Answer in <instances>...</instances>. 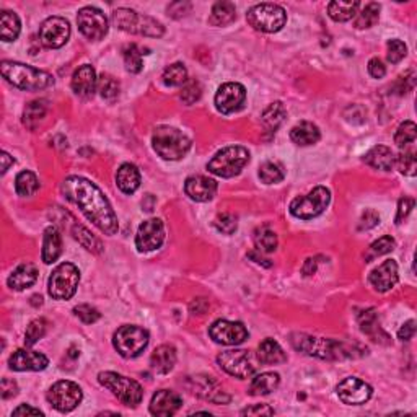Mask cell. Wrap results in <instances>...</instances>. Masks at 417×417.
I'll return each mask as SVG.
<instances>
[{"mask_svg":"<svg viewBox=\"0 0 417 417\" xmlns=\"http://www.w3.org/2000/svg\"><path fill=\"white\" fill-rule=\"evenodd\" d=\"M62 193L70 202L77 204L83 215L106 235H114L118 232V217L95 183L82 176H69L62 183Z\"/></svg>","mask_w":417,"mask_h":417,"instance_id":"obj_1","label":"cell"},{"mask_svg":"<svg viewBox=\"0 0 417 417\" xmlns=\"http://www.w3.org/2000/svg\"><path fill=\"white\" fill-rule=\"evenodd\" d=\"M291 344L299 352H304L306 355L320 357V359L342 360L355 357L354 349L344 342L334 341V339L313 338V336L297 333L291 336Z\"/></svg>","mask_w":417,"mask_h":417,"instance_id":"obj_2","label":"cell"},{"mask_svg":"<svg viewBox=\"0 0 417 417\" xmlns=\"http://www.w3.org/2000/svg\"><path fill=\"white\" fill-rule=\"evenodd\" d=\"M0 70H2L3 79L20 90L38 92L44 90L54 83V77L49 72L35 69V67L20 62L3 61Z\"/></svg>","mask_w":417,"mask_h":417,"instance_id":"obj_3","label":"cell"},{"mask_svg":"<svg viewBox=\"0 0 417 417\" xmlns=\"http://www.w3.org/2000/svg\"><path fill=\"white\" fill-rule=\"evenodd\" d=\"M153 150L163 160H181L191 148V139L176 127L160 126L152 135Z\"/></svg>","mask_w":417,"mask_h":417,"instance_id":"obj_4","label":"cell"},{"mask_svg":"<svg viewBox=\"0 0 417 417\" xmlns=\"http://www.w3.org/2000/svg\"><path fill=\"white\" fill-rule=\"evenodd\" d=\"M114 27L133 35L148 36V38H160L163 36L165 28L160 21H157L152 16L139 14V12L131 10V8H118L111 15Z\"/></svg>","mask_w":417,"mask_h":417,"instance_id":"obj_5","label":"cell"},{"mask_svg":"<svg viewBox=\"0 0 417 417\" xmlns=\"http://www.w3.org/2000/svg\"><path fill=\"white\" fill-rule=\"evenodd\" d=\"M250 161V152L241 146H230L217 152L207 163V170L220 178H233L241 173Z\"/></svg>","mask_w":417,"mask_h":417,"instance_id":"obj_6","label":"cell"},{"mask_svg":"<svg viewBox=\"0 0 417 417\" xmlns=\"http://www.w3.org/2000/svg\"><path fill=\"white\" fill-rule=\"evenodd\" d=\"M98 381L106 390L111 391L114 396L126 406L135 407L142 403L144 390L140 383L133 380V378H127L114 372H101L98 375Z\"/></svg>","mask_w":417,"mask_h":417,"instance_id":"obj_7","label":"cell"},{"mask_svg":"<svg viewBox=\"0 0 417 417\" xmlns=\"http://www.w3.org/2000/svg\"><path fill=\"white\" fill-rule=\"evenodd\" d=\"M246 20L254 29L263 33H278L287 21V14L275 3H258L251 7L246 14Z\"/></svg>","mask_w":417,"mask_h":417,"instance_id":"obj_8","label":"cell"},{"mask_svg":"<svg viewBox=\"0 0 417 417\" xmlns=\"http://www.w3.org/2000/svg\"><path fill=\"white\" fill-rule=\"evenodd\" d=\"M150 336L144 327L126 325L121 326L113 336V346L124 359H134L148 346Z\"/></svg>","mask_w":417,"mask_h":417,"instance_id":"obj_9","label":"cell"},{"mask_svg":"<svg viewBox=\"0 0 417 417\" xmlns=\"http://www.w3.org/2000/svg\"><path fill=\"white\" fill-rule=\"evenodd\" d=\"M329 189L325 188V186H318V188L310 191L308 194L293 199L288 209H291V214L297 219L310 220L321 215L326 211V207L329 206Z\"/></svg>","mask_w":417,"mask_h":417,"instance_id":"obj_10","label":"cell"},{"mask_svg":"<svg viewBox=\"0 0 417 417\" xmlns=\"http://www.w3.org/2000/svg\"><path fill=\"white\" fill-rule=\"evenodd\" d=\"M80 282V271L72 263H62L53 271L48 291L54 300H70Z\"/></svg>","mask_w":417,"mask_h":417,"instance_id":"obj_11","label":"cell"},{"mask_svg":"<svg viewBox=\"0 0 417 417\" xmlns=\"http://www.w3.org/2000/svg\"><path fill=\"white\" fill-rule=\"evenodd\" d=\"M258 355L254 357L250 351H243V349L225 351L217 357V364L220 365L224 372L232 377L241 378V380L254 375V372L258 370Z\"/></svg>","mask_w":417,"mask_h":417,"instance_id":"obj_12","label":"cell"},{"mask_svg":"<svg viewBox=\"0 0 417 417\" xmlns=\"http://www.w3.org/2000/svg\"><path fill=\"white\" fill-rule=\"evenodd\" d=\"M46 398H48L49 404L54 409H57L59 412H70L82 403L83 393L77 383L70 380H61L51 386Z\"/></svg>","mask_w":417,"mask_h":417,"instance_id":"obj_13","label":"cell"},{"mask_svg":"<svg viewBox=\"0 0 417 417\" xmlns=\"http://www.w3.org/2000/svg\"><path fill=\"white\" fill-rule=\"evenodd\" d=\"M77 25L80 33L92 41L103 40L108 33V18L95 7H83L77 15Z\"/></svg>","mask_w":417,"mask_h":417,"instance_id":"obj_14","label":"cell"},{"mask_svg":"<svg viewBox=\"0 0 417 417\" xmlns=\"http://www.w3.org/2000/svg\"><path fill=\"white\" fill-rule=\"evenodd\" d=\"M70 38V25L66 18L61 16H51L44 20L40 28V41L44 48L59 49L69 41Z\"/></svg>","mask_w":417,"mask_h":417,"instance_id":"obj_15","label":"cell"},{"mask_svg":"<svg viewBox=\"0 0 417 417\" xmlns=\"http://www.w3.org/2000/svg\"><path fill=\"white\" fill-rule=\"evenodd\" d=\"M209 336H211L217 344H224V346H238V344L245 342L250 334L243 323L217 320L212 323L211 327H209Z\"/></svg>","mask_w":417,"mask_h":417,"instance_id":"obj_16","label":"cell"},{"mask_svg":"<svg viewBox=\"0 0 417 417\" xmlns=\"http://www.w3.org/2000/svg\"><path fill=\"white\" fill-rule=\"evenodd\" d=\"M165 241V225L160 219H148L140 225L135 235V246L140 253L159 250Z\"/></svg>","mask_w":417,"mask_h":417,"instance_id":"obj_17","label":"cell"},{"mask_svg":"<svg viewBox=\"0 0 417 417\" xmlns=\"http://www.w3.org/2000/svg\"><path fill=\"white\" fill-rule=\"evenodd\" d=\"M336 393H338L339 399L344 404H349V406H360V404H365L372 398V386L368 383H365L364 380L355 377H349L346 380H342L336 388Z\"/></svg>","mask_w":417,"mask_h":417,"instance_id":"obj_18","label":"cell"},{"mask_svg":"<svg viewBox=\"0 0 417 417\" xmlns=\"http://www.w3.org/2000/svg\"><path fill=\"white\" fill-rule=\"evenodd\" d=\"M246 100V90L241 83H224L215 93V108L222 114H232L241 109Z\"/></svg>","mask_w":417,"mask_h":417,"instance_id":"obj_19","label":"cell"},{"mask_svg":"<svg viewBox=\"0 0 417 417\" xmlns=\"http://www.w3.org/2000/svg\"><path fill=\"white\" fill-rule=\"evenodd\" d=\"M8 365L15 372H41L49 365L48 357L35 351L18 349L8 359Z\"/></svg>","mask_w":417,"mask_h":417,"instance_id":"obj_20","label":"cell"},{"mask_svg":"<svg viewBox=\"0 0 417 417\" xmlns=\"http://www.w3.org/2000/svg\"><path fill=\"white\" fill-rule=\"evenodd\" d=\"M398 265L393 259H388L383 265H380L377 269H373L368 275V282L375 288L377 292L385 293L391 291L394 285L398 284Z\"/></svg>","mask_w":417,"mask_h":417,"instance_id":"obj_21","label":"cell"},{"mask_svg":"<svg viewBox=\"0 0 417 417\" xmlns=\"http://www.w3.org/2000/svg\"><path fill=\"white\" fill-rule=\"evenodd\" d=\"M185 193L196 202H207L214 199L217 193V183L212 178L196 174V176H189L186 180Z\"/></svg>","mask_w":417,"mask_h":417,"instance_id":"obj_22","label":"cell"},{"mask_svg":"<svg viewBox=\"0 0 417 417\" xmlns=\"http://www.w3.org/2000/svg\"><path fill=\"white\" fill-rule=\"evenodd\" d=\"M183 399L178 393L170 390H160L152 396L150 412L153 416L170 417L181 407Z\"/></svg>","mask_w":417,"mask_h":417,"instance_id":"obj_23","label":"cell"},{"mask_svg":"<svg viewBox=\"0 0 417 417\" xmlns=\"http://www.w3.org/2000/svg\"><path fill=\"white\" fill-rule=\"evenodd\" d=\"M98 88V79L96 72L92 66L85 64V66L79 67L75 70L74 77H72V90L75 95L82 98H90L95 95Z\"/></svg>","mask_w":417,"mask_h":417,"instance_id":"obj_24","label":"cell"},{"mask_svg":"<svg viewBox=\"0 0 417 417\" xmlns=\"http://www.w3.org/2000/svg\"><path fill=\"white\" fill-rule=\"evenodd\" d=\"M62 254V238L61 233L56 227H48L44 230V237H42V261L46 265H53L56 263L59 256Z\"/></svg>","mask_w":417,"mask_h":417,"instance_id":"obj_25","label":"cell"},{"mask_svg":"<svg viewBox=\"0 0 417 417\" xmlns=\"http://www.w3.org/2000/svg\"><path fill=\"white\" fill-rule=\"evenodd\" d=\"M176 364V349L170 344H161L152 352L150 365L157 373L167 375L170 373Z\"/></svg>","mask_w":417,"mask_h":417,"instance_id":"obj_26","label":"cell"},{"mask_svg":"<svg viewBox=\"0 0 417 417\" xmlns=\"http://www.w3.org/2000/svg\"><path fill=\"white\" fill-rule=\"evenodd\" d=\"M38 279V269L31 263H23L20 265L8 278L7 284L12 291H25V288L31 287Z\"/></svg>","mask_w":417,"mask_h":417,"instance_id":"obj_27","label":"cell"},{"mask_svg":"<svg viewBox=\"0 0 417 417\" xmlns=\"http://www.w3.org/2000/svg\"><path fill=\"white\" fill-rule=\"evenodd\" d=\"M394 160H396V157H394L393 150L385 146H375L370 148L364 157L365 163L375 170H383V172H390L393 168Z\"/></svg>","mask_w":417,"mask_h":417,"instance_id":"obj_28","label":"cell"},{"mask_svg":"<svg viewBox=\"0 0 417 417\" xmlns=\"http://www.w3.org/2000/svg\"><path fill=\"white\" fill-rule=\"evenodd\" d=\"M116 185L124 194H133L140 186L139 168L133 163L121 165L116 173Z\"/></svg>","mask_w":417,"mask_h":417,"instance_id":"obj_29","label":"cell"},{"mask_svg":"<svg viewBox=\"0 0 417 417\" xmlns=\"http://www.w3.org/2000/svg\"><path fill=\"white\" fill-rule=\"evenodd\" d=\"M196 383H198V385H196L194 393H198L199 396L206 398L215 404H225L230 401V396H227V394L219 388V385H217L211 377H198L196 378Z\"/></svg>","mask_w":417,"mask_h":417,"instance_id":"obj_30","label":"cell"},{"mask_svg":"<svg viewBox=\"0 0 417 417\" xmlns=\"http://www.w3.org/2000/svg\"><path fill=\"white\" fill-rule=\"evenodd\" d=\"M321 134L320 129H318L317 124H313V122L304 121L300 122V124L293 126L291 131V139L293 144H297V146L300 147H306V146H313V144H317L318 140H320Z\"/></svg>","mask_w":417,"mask_h":417,"instance_id":"obj_31","label":"cell"},{"mask_svg":"<svg viewBox=\"0 0 417 417\" xmlns=\"http://www.w3.org/2000/svg\"><path fill=\"white\" fill-rule=\"evenodd\" d=\"M258 360L259 364H265V365H278V364H284V362L287 360V355H285L282 347L279 346V342H275L274 339L267 338L259 344Z\"/></svg>","mask_w":417,"mask_h":417,"instance_id":"obj_32","label":"cell"},{"mask_svg":"<svg viewBox=\"0 0 417 417\" xmlns=\"http://www.w3.org/2000/svg\"><path fill=\"white\" fill-rule=\"evenodd\" d=\"M280 383V377L278 373L274 372H265V373H259L253 378V381H251L248 393L251 396H265V394L272 393L274 390H278Z\"/></svg>","mask_w":417,"mask_h":417,"instance_id":"obj_33","label":"cell"},{"mask_svg":"<svg viewBox=\"0 0 417 417\" xmlns=\"http://www.w3.org/2000/svg\"><path fill=\"white\" fill-rule=\"evenodd\" d=\"M237 18V8L232 2H217L212 7L209 23L212 27H227Z\"/></svg>","mask_w":417,"mask_h":417,"instance_id":"obj_34","label":"cell"},{"mask_svg":"<svg viewBox=\"0 0 417 417\" xmlns=\"http://www.w3.org/2000/svg\"><path fill=\"white\" fill-rule=\"evenodd\" d=\"M359 2H344V0H334L327 5V15L334 21H349L352 20L359 12Z\"/></svg>","mask_w":417,"mask_h":417,"instance_id":"obj_35","label":"cell"},{"mask_svg":"<svg viewBox=\"0 0 417 417\" xmlns=\"http://www.w3.org/2000/svg\"><path fill=\"white\" fill-rule=\"evenodd\" d=\"M46 111H48V105H46L44 100H36L31 101V103L27 105L23 111V124L28 129H36V126L42 121V118L46 116Z\"/></svg>","mask_w":417,"mask_h":417,"instance_id":"obj_36","label":"cell"},{"mask_svg":"<svg viewBox=\"0 0 417 417\" xmlns=\"http://www.w3.org/2000/svg\"><path fill=\"white\" fill-rule=\"evenodd\" d=\"M0 25H2V27H0V31H2V41L10 42L18 38L21 23L20 18L14 14V12L3 10L2 16H0Z\"/></svg>","mask_w":417,"mask_h":417,"instance_id":"obj_37","label":"cell"},{"mask_svg":"<svg viewBox=\"0 0 417 417\" xmlns=\"http://www.w3.org/2000/svg\"><path fill=\"white\" fill-rule=\"evenodd\" d=\"M378 18H380V5L375 2L367 3L360 12H357L354 16V27L357 29H365L372 28L373 25H377Z\"/></svg>","mask_w":417,"mask_h":417,"instance_id":"obj_38","label":"cell"},{"mask_svg":"<svg viewBox=\"0 0 417 417\" xmlns=\"http://www.w3.org/2000/svg\"><path fill=\"white\" fill-rule=\"evenodd\" d=\"M285 114H287V111H285L284 105L280 103V101H275V103H272L267 106V108L265 109V113H263V124L266 126L267 131H271V133H275L278 131V127L282 124Z\"/></svg>","mask_w":417,"mask_h":417,"instance_id":"obj_39","label":"cell"},{"mask_svg":"<svg viewBox=\"0 0 417 417\" xmlns=\"http://www.w3.org/2000/svg\"><path fill=\"white\" fill-rule=\"evenodd\" d=\"M40 189V181L33 172H21L15 180V191L21 198L33 196Z\"/></svg>","mask_w":417,"mask_h":417,"instance_id":"obj_40","label":"cell"},{"mask_svg":"<svg viewBox=\"0 0 417 417\" xmlns=\"http://www.w3.org/2000/svg\"><path fill=\"white\" fill-rule=\"evenodd\" d=\"M253 240L256 248L263 251V253H272V251L278 248V235L269 227H266V225L256 228Z\"/></svg>","mask_w":417,"mask_h":417,"instance_id":"obj_41","label":"cell"},{"mask_svg":"<svg viewBox=\"0 0 417 417\" xmlns=\"http://www.w3.org/2000/svg\"><path fill=\"white\" fill-rule=\"evenodd\" d=\"M161 79H163V83L167 87H181V85L188 82V70L181 62H174L163 70Z\"/></svg>","mask_w":417,"mask_h":417,"instance_id":"obj_42","label":"cell"},{"mask_svg":"<svg viewBox=\"0 0 417 417\" xmlns=\"http://www.w3.org/2000/svg\"><path fill=\"white\" fill-rule=\"evenodd\" d=\"M72 233H74V238L83 246L85 250L92 251V253H95V254H100L101 251H103V245H101V241L98 240V238L93 235L92 232H88L87 228L82 227V225H75L74 230H72Z\"/></svg>","mask_w":417,"mask_h":417,"instance_id":"obj_43","label":"cell"},{"mask_svg":"<svg viewBox=\"0 0 417 417\" xmlns=\"http://www.w3.org/2000/svg\"><path fill=\"white\" fill-rule=\"evenodd\" d=\"M285 173L282 165L278 163V161H265V163L259 167V178H261L263 183L266 185H275V183H280L284 180Z\"/></svg>","mask_w":417,"mask_h":417,"instance_id":"obj_44","label":"cell"},{"mask_svg":"<svg viewBox=\"0 0 417 417\" xmlns=\"http://www.w3.org/2000/svg\"><path fill=\"white\" fill-rule=\"evenodd\" d=\"M359 325L362 333L368 334L370 338H373L377 341V336L381 333L380 329V323H378V317L375 310H365V312H362L359 314Z\"/></svg>","mask_w":417,"mask_h":417,"instance_id":"obj_45","label":"cell"},{"mask_svg":"<svg viewBox=\"0 0 417 417\" xmlns=\"http://www.w3.org/2000/svg\"><path fill=\"white\" fill-rule=\"evenodd\" d=\"M122 57H124V66L126 70L131 74H139L142 70V53H140L137 44H127L122 49Z\"/></svg>","mask_w":417,"mask_h":417,"instance_id":"obj_46","label":"cell"},{"mask_svg":"<svg viewBox=\"0 0 417 417\" xmlns=\"http://www.w3.org/2000/svg\"><path fill=\"white\" fill-rule=\"evenodd\" d=\"M394 240L391 237H381L378 238L377 241H373L372 245L368 246L367 253H365V261L370 263L373 261L375 258H380L383 254H388L394 250Z\"/></svg>","mask_w":417,"mask_h":417,"instance_id":"obj_47","label":"cell"},{"mask_svg":"<svg viewBox=\"0 0 417 417\" xmlns=\"http://www.w3.org/2000/svg\"><path fill=\"white\" fill-rule=\"evenodd\" d=\"M417 127L412 121H404L401 126L398 127L396 134H394V144L399 148H406L416 142Z\"/></svg>","mask_w":417,"mask_h":417,"instance_id":"obj_48","label":"cell"},{"mask_svg":"<svg viewBox=\"0 0 417 417\" xmlns=\"http://www.w3.org/2000/svg\"><path fill=\"white\" fill-rule=\"evenodd\" d=\"M98 92L103 100L114 101L119 95V83L111 75H101L98 79Z\"/></svg>","mask_w":417,"mask_h":417,"instance_id":"obj_49","label":"cell"},{"mask_svg":"<svg viewBox=\"0 0 417 417\" xmlns=\"http://www.w3.org/2000/svg\"><path fill=\"white\" fill-rule=\"evenodd\" d=\"M46 329H48V323H46V320H42V318L33 320L27 327V333H25V344H27L28 347L35 346L41 338H44Z\"/></svg>","mask_w":417,"mask_h":417,"instance_id":"obj_50","label":"cell"},{"mask_svg":"<svg viewBox=\"0 0 417 417\" xmlns=\"http://www.w3.org/2000/svg\"><path fill=\"white\" fill-rule=\"evenodd\" d=\"M394 163H396L398 170L403 174H406V176H416L417 160L414 150H406V148H404V150L396 157Z\"/></svg>","mask_w":417,"mask_h":417,"instance_id":"obj_51","label":"cell"},{"mask_svg":"<svg viewBox=\"0 0 417 417\" xmlns=\"http://www.w3.org/2000/svg\"><path fill=\"white\" fill-rule=\"evenodd\" d=\"M201 95H202V87L198 80H189V82H186L185 85H183L181 100L185 101L186 105L196 103V101L201 98Z\"/></svg>","mask_w":417,"mask_h":417,"instance_id":"obj_52","label":"cell"},{"mask_svg":"<svg viewBox=\"0 0 417 417\" xmlns=\"http://www.w3.org/2000/svg\"><path fill=\"white\" fill-rule=\"evenodd\" d=\"M214 225L219 232L225 233V235H232V233H235L238 228V219L237 215L233 214H220L215 219Z\"/></svg>","mask_w":417,"mask_h":417,"instance_id":"obj_53","label":"cell"},{"mask_svg":"<svg viewBox=\"0 0 417 417\" xmlns=\"http://www.w3.org/2000/svg\"><path fill=\"white\" fill-rule=\"evenodd\" d=\"M75 317L79 318L80 321L85 323V325H93V323H96L100 320V312H98L96 308H93L92 305H79L74 308Z\"/></svg>","mask_w":417,"mask_h":417,"instance_id":"obj_54","label":"cell"},{"mask_svg":"<svg viewBox=\"0 0 417 417\" xmlns=\"http://www.w3.org/2000/svg\"><path fill=\"white\" fill-rule=\"evenodd\" d=\"M407 54V46L401 40H390L388 41V61L391 64L401 62Z\"/></svg>","mask_w":417,"mask_h":417,"instance_id":"obj_55","label":"cell"},{"mask_svg":"<svg viewBox=\"0 0 417 417\" xmlns=\"http://www.w3.org/2000/svg\"><path fill=\"white\" fill-rule=\"evenodd\" d=\"M412 209H414V199H411V198L399 199L398 214H396V224H401L403 220L411 214Z\"/></svg>","mask_w":417,"mask_h":417,"instance_id":"obj_56","label":"cell"},{"mask_svg":"<svg viewBox=\"0 0 417 417\" xmlns=\"http://www.w3.org/2000/svg\"><path fill=\"white\" fill-rule=\"evenodd\" d=\"M380 224V215L377 214L375 211H367L364 215H362L360 220V230H370Z\"/></svg>","mask_w":417,"mask_h":417,"instance_id":"obj_57","label":"cell"},{"mask_svg":"<svg viewBox=\"0 0 417 417\" xmlns=\"http://www.w3.org/2000/svg\"><path fill=\"white\" fill-rule=\"evenodd\" d=\"M0 393H2L3 399L14 398L16 396V393H18V386H16V383L10 380V378H3L2 385H0Z\"/></svg>","mask_w":417,"mask_h":417,"instance_id":"obj_58","label":"cell"},{"mask_svg":"<svg viewBox=\"0 0 417 417\" xmlns=\"http://www.w3.org/2000/svg\"><path fill=\"white\" fill-rule=\"evenodd\" d=\"M368 72L373 79H383L386 74V67H385V64L380 61V59L373 57V59H370V62H368Z\"/></svg>","mask_w":417,"mask_h":417,"instance_id":"obj_59","label":"cell"},{"mask_svg":"<svg viewBox=\"0 0 417 417\" xmlns=\"http://www.w3.org/2000/svg\"><path fill=\"white\" fill-rule=\"evenodd\" d=\"M241 414L243 416H272L274 414V409L272 407L267 406V404H256V406H251V407H246V409L241 411Z\"/></svg>","mask_w":417,"mask_h":417,"instance_id":"obj_60","label":"cell"},{"mask_svg":"<svg viewBox=\"0 0 417 417\" xmlns=\"http://www.w3.org/2000/svg\"><path fill=\"white\" fill-rule=\"evenodd\" d=\"M414 334H416V321L414 320L406 321L401 326V329L398 331V338L401 339V341H411V339L414 338Z\"/></svg>","mask_w":417,"mask_h":417,"instance_id":"obj_61","label":"cell"},{"mask_svg":"<svg viewBox=\"0 0 417 417\" xmlns=\"http://www.w3.org/2000/svg\"><path fill=\"white\" fill-rule=\"evenodd\" d=\"M12 416H44V412L36 409V407L27 406V404H21V406H18L16 409H14Z\"/></svg>","mask_w":417,"mask_h":417,"instance_id":"obj_62","label":"cell"},{"mask_svg":"<svg viewBox=\"0 0 417 417\" xmlns=\"http://www.w3.org/2000/svg\"><path fill=\"white\" fill-rule=\"evenodd\" d=\"M0 159H2V173H7L8 168L15 163L14 157L8 155L7 152H2V157H0Z\"/></svg>","mask_w":417,"mask_h":417,"instance_id":"obj_63","label":"cell"},{"mask_svg":"<svg viewBox=\"0 0 417 417\" xmlns=\"http://www.w3.org/2000/svg\"><path fill=\"white\" fill-rule=\"evenodd\" d=\"M314 269H317V266H314L313 259H306L305 267H304V274L305 275H312L313 272H314Z\"/></svg>","mask_w":417,"mask_h":417,"instance_id":"obj_64","label":"cell"}]
</instances>
